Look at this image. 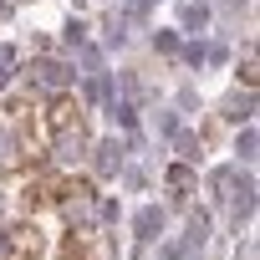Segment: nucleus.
Segmentation results:
<instances>
[{
  "instance_id": "obj_1",
  "label": "nucleus",
  "mask_w": 260,
  "mask_h": 260,
  "mask_svg": "<svg viewBox=\"0 0 260 260\" xmlns=\"http://www.w3.org/2000/svg\"><path fill=\"white\" fill-rule=\"evenodd\" d=\"M36 158H41V133H36L31 97H11L0 107V169H26Z\"/></svg>"
},
{
  "instance_id": "obj_2",
  "label": "nucleus",
  "mask_w": 260,
  "mask_h": 260,
  "mask_svg": "<svg viewBox=\"0 0 260 260\" xmlns=\"http://www.w3.org/2000/svg\"><path fill=\"white\" fill-rule=\"evenodd\" d=\"M46 138L61 148V153H82L87 143V122H82V102L72 92H56L51 107H46Z\"/></svg>"
},
{
  "instance_id": "obj_3",
  "label": "nucleus",
  "mask_w": 260,
  "mask_h": 260,
  "mask_svg": "<svg viewBox=\"0 0 260 260\" xmlns=\"http://www.w3.org/2000/svg\"><path fill=\"white\" fill-rule=\"evenodd\" d=\"M46 255V235L41 224H11V230H0V260H41Z\"/></svg>"
},
{
  "instance_id": "obj_4",
  "label": "nucleus",
  "mask_w": 260,
  "mask_h": 260,
  "mask_svg": "<svg viewBox=\"0 0 260 260\" xmlns=\"http://www.w3.org/2000/svg\"><path fill=\"white\" fill-rule=\"evenodd\" d=\"M61 209H67V219H72L77 230H87V219H92V209H97V189H92L87 179H67V189H61Z\"/></svg>"
},
{
  "instance_id": "obj_5",
  "label": "nucleus",
  "mask_w": 260,
  "mask_h": 260,
  "mask_svg": "<svg viewBox=\"0 0 260 260\" xmlns=\"http://www.w3.org/2000/svg\"><path fill=\"white\" fill-rule=\"evenodd\" d=\"M61 189H67V179H56V174H36V179L21 189V204H26V209H46V204H61Z\"/></svg>"
},
{
  "instance_id": "obj_6",
  "label": "nucleus",
  "mask_w": 260,
  "mask_h": 260,
  "mask_svg": "<svg viewBox=\"0 0 260 260\" xmlns=\"http://www.w3.org/2000/svg\"><path fill=\"white\" fill-rule=\"evenodd\" d=\"M133 230H138V240H143V245H148V240H158V235H164V209H153V204H148V209H138Z\"/></svg>"
},
{
  "instance_id": "obj_7",
  "label": "nucleus",
  "mask_w": 260,
  "mask_h": 260,
  "mask_svg": "<svg viewBox=\"0 0 260 260\" xmlns=\"http://www.w3.org/2000/svg\"><path fill=\"white\" fill-rule=\"evenodd\" d=\"M117 169H122V143L107 138V143L97 148V174H117Z\"/></svg>"
},
{
  "instance_id": "obj_8",
  "label": "nucleus",
  "mask_w": 260,
  "mask_h": 260,
  "mask_svg": "<svg viewBox=\"0 0 260 260\" xmlns=\"http://www.w3.org/2000/svg\"><path fill=\"white\" fill-rule=\"evenodd\" d=\"M169 189H174V199H179V204L189 199V189H194V174H189V164H174V169H169Z\"/></svg>"
},
{
  "instance_id": "obj_9",
  "label": "nucleus",
  "mask_w": 260,
  "mask_h": 260,
  "mask_svg": "<svg viewBox=\"0 0 260 260\" xmlns=\"http://www.w3.org/2000/svg\"><path fill=\"white\" fill-rule=\"evenodd\" d=\"M56 260H92V245L82 240V230H77V235H67V245H61V255H56Z\"/></svg>"
},
{
  "instance_id": "obj_10",
  "label": "nucleus",
  "mask_w": 260,
  "mask_h": 260,
  "mask_svg": "<svg viewBox=\"0 0 260 260\" xmlns=\"http://www.w3.org/2000/svg\"><path fill=\"white\" fill-rule=\"evenodd\" d=\"M41 82H51V87H67V67L61 61H41V67H31Z\"/></svg>"
},
{
  "instance_id": "obj_11",
  "label": "nucleus",
  "mask_w": 260,
  "mask_h": 260,
  "mask_svg": "<svg viewBox=\"0 0 260 260\" xmlns=\"http://www.w3.org/2000/svg\"><path fill=\"white\" fill-rule=\"evenodd\" d=\"M179 153H184V164H194V158H199V138H189V133H179Z\"/></svg>"
},
{
  "instance_id": "obj_12",
  "label": "nucleus",
  "mask_w": 260,
  "mask_h": 260,
  "mask_svg": "<svg viewBox=\"0 0 260 260\" xmlns=\"http://www.w3.org/2000/svg\"><path fill=\"white\" fill-rule=\"evenodd\" d=\"M240 158H245V164L255 158V133H250V127H245V133H240Z\"/></svg>"
},
{
  "instance_id": "obj_13",
  "label": "nucleus",
  "mask_w": 260,
  "mask_h": 260,
  "mask_svg": "<svg viewBox=\"0 0 260 260\" xmlns=\"http://www.w3.org/2000/svg\"><path fill=\"white\" fill-rule=\"evenodd\" d=\"M184 250H189V245H184V240H174V245H164V260H184Z\"/></svg>"
}]
</instances>
